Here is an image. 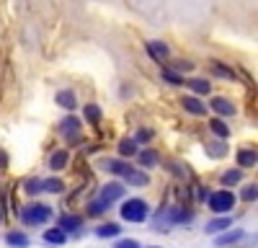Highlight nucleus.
Here are the masks:
<instances>
[{
    "instance_id": "f257e3e1",
    "label": "nucleus",
    "mask_w": 258,
    "mask_h": 248,
    "mask_svg": "<svg viewBox=\"0 0 258 248\" xmlns=\"http://www.w3.org/2000/svg\"><path fill=\"white\" fill-rule=\"evenodd\" d=\"M106 165V171H111V173H119V176H124L132 186H147V173H140L137 168H132L129 163H124V160H106L103 163Z\"/></svg>"
},
{
    "instance_id": "f03ea898",
    "label": "nucleus",
    "mask_w": 258,
    "mask_h": 248,
    "mask_svg": "<svg viewBox=\"0 0 258 248\" xmlns=\"http://www.w3.org/2000/svg\"><path fill=\"white\" fill-rule=\"evenodd\" d=\"M191 220V212L181 210V207H165V210L155 217V227L158 230H165L170 225H178V222H188Z\"/></svg>"
},
{
    "instance_id": "7ed1b4c3",
    "label": "nucleus",
    "mask_w": 258,
    "mask_h": 248,
    "mask_svg": "<svg viewBox=\"0 0 258 248\" xmlns=\"http://www.w3.org/2000/svg\"><path fill=\"white\" fill-rule=\"evenodd\" d=\"M49 217H52V210L47 204H26L21 210V220L26 225H44Z\"/></svg>"
},
{
    "instance_id": "20e7f679",
    "label": "nucleus",
    "mask_w": 258,
    "mask_h": 248,
    "mask_svg": "<svg viewBox=\"0 0 258 248\" xmlns=\"http://www.w3.org/2000/svg\"><path fill=\"white\" fill-rule=\"evenodd\" d=\"M121 217L129 222H142L147 217V204L142 199H129L121 204Z\"/></svg>"
},
{
    "instance_id": "39448f33",
    "label": "nucleus",
    "mask_w": 258,
    "mask_h": 248,
    "mask_svg": "<svg viewBox=\"0 0 258 248\" xmlns=\"http://www.w3.org/2000/svg\"><path fill=\"white\" fill-rule=\"evenodd\" d=\"M235 207V194L232 192H214L209 197V210L212 212H230Z\"/></svg>"
},
{
    "instance_id": "423d86ee",
    "label": "nucleus",
    "mask_w": 258,
    "mask_h": 248,
    "mask_svg": "<svg viewBox=\"0 0 258 248\" xmlns=\"http://www.w3.org/2000/svg\"><path fill=\"white\" fill-rule=\"evenodd\" d=\"M124 197V186L121 183H106L103 189H101V197H98V202L101 204H106V207H111L116 199H121Z\"/></svg>"
},
{
    "instance_id": "0eeeda50",
    "label": "nucleus",
    "mask_w": 258,
    "mask_h": 248,
    "mask_svg": "<svg viewBox=\"0 0 258 248\" xmlns=\"http://www.w3.org/2000/svg\"><path fill=\"white\" fill-rule=\"evenodd\" d=\"M181 106L188 111V114H194V116H202L204 114V103L199 101V98H191V96H183L181 98Z\"/></svg>"
},
{
    "instance_id": "6e6552de",
    "label": "nucleus",
    "mask_w": 258,
    "mask_h": 248,
    "mask_svg": "<svg viewBox=\"0 0 258 248\" xmlns=\"http://www.w3.org/2000/svg\"><path fill=\"white\" fill-rule=\"evenodd\" d=\"M59 127H62V132L64 135H68L73 142L78 140V132H80V121L75 119V116H68V119H62V124H59Z\"/></svg>"
},
{
    "instance_id": "1a4fd4ad",
    "label": "nucleus",
    "mask_w": 258,
    "mask_h": 248,
    "mask_svg": "<svg viewBox=\"0 0 258 248\" xmlns=\"http://www.w3.org/2000/svg\"><path fill=\"white\" fill-rule=\"evenodd\" d=\"M147 54L155 59H165L170 54V47H165L163 41H147Z\"/></svg>"
},
{
    "instance_id": "9d476101",
    "label": "nucleus",
    "mask_w": 258,
    "mask_h": 248,
    "mask_svg": "<svg viewBox=\"0 0 258 248\" xmlns=\"http://www.w3.org/2000/svg\"><path fill=\"white\" fill-rule=\"evenodd\" d=\"M64 189V183L59 178H39V192H49V194H59Z\"/></svg>"
},
{
    "instance_id": "9b49d317",
    "label": "nucleus",
    "mask_w": 258,
    "mask_h": 248,
    "mask_svg": "<svg viewBox=\"0 0 258 248\" xmlns=\"http://www.w3.org/2000/svg\"><path fill=\"white\" fill-rule=\"evenodd\" d=\"M212 111H217V114H222V116H230V114H235V106L227 101V98H212V106H209Z\"/></svg>"
},
{
    "instance_id": "f8f14e48",
    "label": "nucleus",
    "mask_w": 258,
    "mask_h": 248,
    "mask_svg": "<svg viewBox=\"0 0 258 248\" xmlns=\"http://www.w3.org/2000/svg\"><path fill=\"white\" fill-rule=\"evenodd\" d=\"M80 225H83L80 217H75V215H64V217L59 220V230H62V233H75Z\"/></svg>"
},
{
    "instance_id": "ddd939ff",
    "label": "nucleus",
    "mask_w": 258,
    "mask_h": 248,
    "mask_svg": "<svg viewBox=\"0 0 258 248\" xmlns=\"http://www.w3.org/2000/svg\"><path fill=\"white\" fill-rule=\"evenodd\" d=\"M44 240H47V243H52V245H62L64 240H68V235H64V233L59 230V227H52V230H47V233H44Z\"/></svg>"
},
{
    "instance_id": "4468645a",
    "label": "nucleus",
    "mask_w": 258,
    "mask_h": 248,
    "mask_svg": "<svg viewBox=\"0 0 258 248\" xmlns=\"http://www.w3.org/2000/svg\"><path fill=\"white\" fill-rule=\"evenodd\" d=\"M57 103H59L62 109L70 111V109H75V96H73L70 91H59V93H57Z\"/></svg>"
},
{
    "instance_id": "2eb2a0df",
    "label": "nucleus",
    "mask_w": 258,
    "mask_h": 248,
    "mask_svg": "<svg viewBox=\"0 0 258 248\" xmlns=\"http://www.w3.org/2000/svg\"><path fill=\"white\" fill-rule=\"evenodd\" d=\"M230 225H232V220H230V217H220V220H212V222L207 225V233H220V230H227Z\"/></svg>"
},
{
    "instance_id": "dca6fc26",
    "label": "nucleus",
    "mask_w": 258,
    "mask_h": 248,
    "mask_svg": "<svg viewBox=\"0 0 258 248\" xmlns=\"http://www.w3.org/2000/svg\"><path fill=\"white\" fill-rule=\"evenodd\" d=\"M49 165H52L54 171L64 168V165H68V150H59V153H54V155H52V160H49Z\"/></svg>"
},
{
    "instance_id": "f3484780",
    "label": "nucleus",
    "mask_w": 258,
    "mask_h": 248,
    "mask_svg": "<svg viewBox=\"0 0 258 248\" xmlns=\"http://www.w3.org/2000/svg\"><path fill=\"white\" fill-rule=\"evenodd\" d=\"M119 153H121L124 158H126V155H135V153H137V142L129 140V137L121 140V142H119Z\"/></svg>"
},
{
    "instance_id": "a211bd4d",
    "label": "nucleus",
    "mask_w": 258,
    "mask_h": 248,
    "mask_svg": "<svg viewBox=\"0 0 258 248\" xmlns=\"http://www.w3.org/2000/svg\"><path fill=\"white\" fill-rule=\"evenodd\" d=\"M6 240H8L11 245H18V248H26V245H29V238H26L24 233H8Z\"/></svg>"
},
{
    "instance_id": "6ab92c4d",
    "label": "nucleus",
    "mask_w": 258,
    "mask_h": 248,
    "mask_svg": "<svg viewBox=\"0 0 258 248\" xmlns=\"http://www.w3.org/2000/svg\"><path fill=\"white\" fill-rule=\"evenodd\" d=\"M96 233H98V238H114V235L119 233V225H114V222H109V225H101Z\"/></svg>"
},
{
    "instance_id": "aec40b11",
    "label": "nucleus",
    "mask_w": 258,
    "mask_h": 248,
    "mask_svg": "<svg viewBox=\"0 0 258 248\" xmlns=\"http://www.w3.org/2000/svg\"><path fill=\"white\" fill-rule=\"evenodd\" d=\"M209 130L217 135V137H227V135H230V130L225 127V121H220V119H212V121H209Z\"/></svg>"
},
{
    "instance_id": "412c9836",
    "label": "nucleus",
    "mask_w": 258,
    "mask_h": 248,
    "mask_svg": "<svg viewBox=\"0 0 258 248\" xmlns=\"http://www.w3.org/2000/svg\"><path fill=\"white\" fill-rule=\"evenodd\" d=\"M243 238V233L240 230H232V233H227V235H220L217 238V245H230V243H238Z\"/></svg>"
},
{
    "instance_id": "4be33fe9",
    "label": "nucleus",
    "mask_w": 258,
    "mask_h": 248,
    "mask_svg": "<svg viewBox=\"0 0 258 248\" xmlns=\"http://www.w3.org/2000/svg\"><path fill=\"white\" fill-rule=\"evenodd\" d=\"M85 119H88L91 124H98L101 121V109L93 106V103H91V106H85Z\"/></svg>"
},
{
    "instance_id": "5701e85b",
    "label": "nucleus",
    "mask_w": 258,
    "mask_h": 248,
    "mask_svg": "<svg viewBox=\"0 0 258 248\" xmlns=\"http://www.w3.org/2000/svg\"><path fill=\"white\" fill-rule=\"evenodd\" d=\"M238 163L240 165H255V153L253 150H240L238 153Z\"/></svg>"
},
{
    "instance_id": "b1692460",
    "label": "nucleus",
    "mask_w": 258,
    "mask_h": 248,
    "mask_svg": "<svg viewBox=\"0 0 258 248\" xmlns=\"http://www.w3.org/2000/svg\"><path fill=\"white\" fill-rule=\"evenodd\" d=\"M188 88H191L194 93H207V91H209V83L202 80V78H197V80H191V83H188Z\"/></svg>"
},
{
    "instance_id": "393cba45",
    "label": "nucleus",
    "mask_w": 258,
    "mask_h": 248,
    "mask_svg": "<svg viewBox=\"0 0 258 248\" xmlns=\"http://www.w3.org/2000/svg\"><path fill=\"white\" fill-rule=\"evenodd\" d=\"M140 160H142V165H155L158 163V153L145 150V153H140Z\"/></svg>"
},
{
    "instance_id": "a878e982",
    "label": "nucleus",
    "mask_w": 258,
    "mask_h": 248,
    "mask_svg": "<svg viewBox=\"0 0 258 248\" xmlns=\"http://www.w3.org/2000/svg\"><path fill=\"white\" fill-rule=\"evenodd\" d=\"M240 176H243L240 171H227V173L222 176V183H225V186H232V183L240 181Z\"/></svg>"
},
{
    "instance_id": "bb28decb",
    "label": "nucleus",
    "mask_w": 258,
    "mask_h": 248,
    "mask_svg": "<svg viewBox=\"0 0 258 248\" xmlns=\"http://www.w3.org/2000/svg\"><path fill=\"white\" fill-rule=\"evenodd\" d=\"M225 145H209V155H214V158H222L225 155Z\"/></svg>"
},
{
    "instance_id": "cd10ccee",
    "label": "nucleus",
    "mask_w": 258,
    "mask_h": 248,
    "mask_svg": "<svg viewBox=\"0 0 258 248\" xmlns=\"http://www.w3.org/2000/svg\"><path fill=\"white\" fill-rule=\"evenodd\" d=\"M147 140H153V130H140L135 142H147Z\"/></svg>"
},
{
    "instance_id": "c85d7f7f",
    "label": "nucleus",
    "mask_w": 258,
    "mask_h": 248,
    "mask_svg": "<svg viewBox=\"0 0 258 248\" xmlns=\"http://www.w3.org/2000/svg\"><path fill=\"white\" fill-rule=\"evenodd\" d=\"M103 210H106V204H101V202H93V204L88 207V215H93V217H96V215H101Z\"/></svg>"
},
{
    "instance_id": "c756f323",
    "label": "nucleus",
    "mask_w": 258,
    "mask_h": 248,
    "mask_svg": "<svg viewBox=\"0 0 258 248\" xmlns=\"http://www.w3.org/2000/svg\"><path fill=\"white\" fill-rule=\"evenodd\" d=\"M255 194H258V192H255V186H245V189H243V199H245V202H253Z\"/></svg>"
},
{
    "instance_id": "7c9ffc66",
    "label": "nucleus",
    "mask_w": 258,
    "mask_h": 248,
    "mask_svg": "<svg viewBox=\"0 0 258 248\" xmlns=\"http://www.w3.org/2000/svg\"><path fill=\"white\" fill-rule=\"evenodd\" d=\"M163 78H165L168 83H181V75H178V73H170V70H165Z\"/></svg>"
},
{
    "instance_id": "2f4dec72",
    "label": "nucleus",
    "mask_w": 258,
    "mask_h": 248,
    "mask_svg": "<svg viewBox=\"0 0 258 248\" xmlns=\"http://www.w3.org/2000/svg\"><path fill=\"white\" fill-rule=\"evenodd\" d=\"M114 248H140V243L137 240H119Z\"/></svg>"
},
{
    "instance_id": "473e14b6",
    "label": "nucleus",
    "mask_w": 258,
    "mask_h": 248,
    "mask_svg": "<svg viewBox=\"0 0 258 248\" xmlns=\"http://www.w3.org/2000/svg\"><path fill=\"white\" fill-rule=\"evenodd\" d=\"M214 70H217V73H220V75H222V78H235V75H232V73H230V70H225V68H222V65H214Z\"/></svg>"
},
{
    "instance_id": "72a5a7b5",
    "label": "nucleus",
    "mask_w": 258,
    "mask_h": 248,
    "mask_svg": "<svg viewBox=\"0 0 258 248\" xmlns=\"http://www.w3.org/2000/svg\"><path fill=\"white\" fill-rule=\"evenodd\" d=\"M150 248H158V245H150Z\"/></svg>"
}]
</instances>
